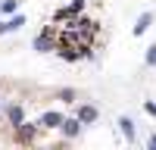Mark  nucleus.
I'll return each instance as SVG.
<instances>
[{
  "instance_id": "nucleus-4",
  "label": "nucleus",
  "mask_w": 156,
  "mask_h": 150,
  "mask_svg": "<svg viewBox=\"0 0 156 150\" xmlns=\"http://www.w3.org/2000/svg\"><path fill=\"white\" fill-rule=\"evenodd\" d=\"M59 122H62V116H59V112H44V116L37 119L34 125H44V128H56Z\"/></svg>"
},
{
  "instance_id": "nucleus-3",
  "label": "nucleus",
  "mask_w": 156,
  "mask_h": 150,
  "mask_svg": "<svg viewBox=\"0 0 156 150\" xmlns=\"http://www.w3.org/2000/svg\"><path fill=\"white\" fill-rule=\"evenodd\" d=\"M25 25V16H16V19H6V22H0V34H9V31H19Z\"/></svg>"
},
{
  "instance_id": "nucleus-10",
  "label": "nucleus",
  "mask_w": 156,
  "mask_h": 150,
  "mask_svg": "<svg viewBox=\"0 0 156 150\" xmlns=\"http://www.w3.org/2000/svg\"><path fill=\"white\" fill-rule=\"evenodd\" d=\"M16 6H19V0H6V3H3V12H12Z\"/></svg>"
},
{
  "instance_id": "nucleus-9",
  "label": "nucleus",
  "mask_w": 156,
  "mask_h": 150,
  "mask_svg": "<svg viewBox=\"0 0 156 150\" xmlns=\"http://www.w3.org/2000/svg\"><path fill=\"white\" fill-rule=\"evenodd\" d=\"M147 66H156V44L150 47V53H147Z\"/></svg>"
},
{
  "instance_id": "nucleus-11",
  "label": "nucleus",
  "mask_w": 156,
  "mask_h": 150,
  "mask_svg": "<svg viewBox=\"0 0 156 150\" xmlns=\"http://www.w3.org/2000/svg\"><path fill=\"white\" fill-rule=\"evenodd\" d=\"M0 109H3V103H0Z\"/></svg>"
},
{
  "instance_id": "nucleus-8",
  "label": "nucleus",
  "mask_w": 156,
  "mask_h": 150,
  "mask_svg": "<svg viewBox=\"0 0 156 150\" xmlns=\"http://www.w3.org/2000/svg\"><path fill=\"white\" fill-rule=\"evenodd\" d=\"M150 22H153V16H150V12H144V16L137 19V25H134V34H144V31L150 28Z\"/></svg>"
},
{
  "instance_id": "nucleus-2",
  "label": "nucleus",
  "mask_w": 156,
  "mask_h": 150,
  "mask_svg": "<svg viewBox=\"0 0 156 150\" xmlns=\"http://www.w3.org/2000/svg\"><path fill=\"white\" fill-rule=\"evenodd\" d=\"M53 47H56V44H53V38H50V34H37V38H34V50H37V53H50Z\"/></svg>"
},
{
  "instance_id": "nucleus-6",
  "label": "nucleus",
  "mask_w": 156,
  "mask_h": 150,
  "mask_svg": "<svg viewBox=\"0 0 156 150\" xmlns=\"http://www.w3.org/2000/svg\"><path fill=\"white\" fill-rule=\"evenodd\" d=\"M6 116H9V122H12V125L25 122V112H22V106H6Z\"/></svg>"
},
{
  "instance_id": "nucleus-1",
  "label": "nucleus",
  "mask_w": 156,
  "mask_h": 150,
  "mask_svg": "<svg viewBox=\"0 0 156 150\" xmlns=\"http://www.w3.org/2000/svg\"><path fill=\"white\" fill-rule=\"evenodd\" d=\"M56 128L66 134V138H78V134H81V122H78V119H62Z\"/></svg>"
},
{
  "instance_id": "nucleus-7",
  "label": "nucleus",
  "mask_w": 156,
  "mask_h": 150,
  "mask_svg": "<svg viewBox=\"0 0 156 150\" xmlns=\"http://www.w3.org/2000/svg\"><path fill=\"white\" fill-rule=\"evenodd\" d=\"M119 125H122V131H125L128 141H134V122L128 119V116H122V119H119Z\"/></svg>"
},
{
  "instance_id": "nucleus-5",
  "label": "nucleus",
  "mask_w": 156,
  "mask_h": 150,
  "mask_svg": "<svg viewBox=\"0 0 156 150\" xmlns=\"http://www.w3.org/2000/svg\"><path fill=\"white\" fill-rule=\"evenodd\" d=\"M97 106H81V112H78V122L81 125H90V122H97Z\"/></svg>"
}]
</instances>
